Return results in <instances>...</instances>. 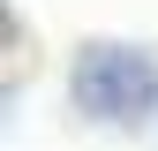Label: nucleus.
I'll return each mask as SVG.
<instances>
[{
	"instance_id": "1",
	"label": "nucleus",
	"mask_w": 158,
	"mask_h": 151,
	"mask_svg": "<svg viewBox=\"0 0 158 151\" xmlns=\"http://www.w3.org/2000/svg\"><path fill=\"white\" fill-rule=\"evenodd\" d=\"M68 98L98 128H143L158 113V53L128 45V38H90L68 61Z\"/></svg>"
}]
</instances>
